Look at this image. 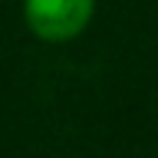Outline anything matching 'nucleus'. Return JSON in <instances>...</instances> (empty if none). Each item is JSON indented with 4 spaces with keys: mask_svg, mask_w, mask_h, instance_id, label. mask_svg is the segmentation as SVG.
I'll return each mask as SVG.
<instances>
[{
    "mask_svg": "<svg viewBox=\"0 0 158 158\" xmlns=\"http://www.w3.org/2000/svg\"><path fill=\"white\" fill-rule=\"evenodd\" d=\"M96 0H23V20L43 43L76 40L92 23Z\"/></svg>",
    "mask_w": 158,
    "mask_h": 158,
    "instance_id": "obj_1",
    "label": "nucleus"
}]
</instances>
